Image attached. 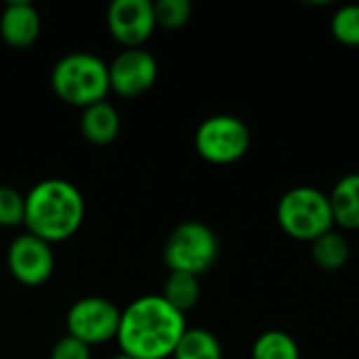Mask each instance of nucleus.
Here are the masks:
<instances>
[{
  "mask_svg": "<svg viewBox=\"0 0 359 359\" xmlns=\"http://www.w3.org/2000/svg\"><path fill=\"white\" fill-rule=\"evenodd\" d=\"M185 330V313L177 311L162 294H145L122 309L116 341L120 353L128 358L168 359Z\"/></svg>",
  "mask_w": 359,
  "mask_h": 359,
  "instance_id": "nucleus-1",
  "label": "nucleus"
},
{
  "mask_svg": "<svg viewBox=\"0 0 359 359\" xmlns=\"http://www.w3.org/2000/svg\"><path fill=\"white\" fill-rule=\"evenodd\" d=\"M86 202L82 191L67 179L38 181L25 194L23 225L27 233L53 244L69 240L84 223Z\"/></svg>",
  "mask_w": 359,
  "mask_h": 359,
  "instance_id": "nucleus-2",
  "label": "nucleus"
},
{
  "mask_svg": "<svg viewBox=\"0 0 359 359\" xmlns=\"http://www.w3.org/2000/svg\"><path fill=\"white\" fill-rule=\"evenodd\" d=\"M50 86L55 95L76 107H88L105 101L109 93L107 63L86 50L67 53L50 72Z\"/></svg>",
  "mask_w": 359,
  "mask_h": 359,
  "instance_id": "nucleus-3",
  "label": "nucleus"
},
{
  "mask_svg": "<svg viewBox=\"0 0 359 359\" xmlns=\"http://www.w3.org/2000/svg\"><path fill=\"white\" fill-rule=\"evenodd\" d=\"M282 231L299 242H313L334 227L330 198L316 185H294L276 208Z\"/></svg>",
  "mask_w": 359,
  "mask_h": 359,
  "instance_id": "nucleus-4",
  "label": "nucleus"
},
{
  "mask_svg": "<svg viewBox=\"0 0 359 359\" xmlns=\"http://www.w3.org/2000/svg\"><path fill=\"white\" fill-rule=\"evenodd\" d=\"M219 236L202 221H183L166 238L162 257L170 271L191 276L206 273L219 259Z\"/></svg>",
  "mask_w": 359,
  "mask_h": 359,
  "instance_id": "nucleus-5",
  "label": "nucleus"
},
{
  "mask_svg": "<svg viewBox=\"0 0 359 359\" xmlns=\"http://www.w3.org/2000/svg\"><path fill=\"white\" fill-rule=\"evenodd\" d=\"M194 145L210 164H233L244 158L250 147V128L233 114H215L200 122Z\"/></svg>",
  "mask_w": 359,
  "mask_h": 359,
  "instance_id": "nucleus-6",
  "label": "nucleus"
},
{
  "mask_svg": "<svg viewBox=\"0 0 359 359\" xmlns=\"http://www.w3.org/2000/svg\"><path fill=\"white\" fill-rule=\"evenodd\" d=\"M122 309L103 297H82L67 309V334L84 345H105L118 337Z\"/></svg>",
  "mask_w": 359,
  "mask_h": 359,
  "instance_id": "nucleus-7",
  "label": "nucleus"
},
{
  "mask_svg": "<svg viewBox=\"0 0 359 359\" xmlns=\"http://www.w3.org/2000/svg\"><path fill=\"white\" fill-rule=\"evenodd\" d=\"M6 267L21 286L38 288L46 284L55 271L53 246L32 233L17 236L6 250Z\"/></svg>",
  "mask_w": 359,
  "mask_h": 359,
  "instance_id": "nucleus-8",
  "label": "nucleus"
},
{
  "mask_svg": "<svg viewBox=\"0 0 359 359\" xmlns=\"http://www.w3.org/2000/svg\"><path fill=\"white\" fill-rule=\"evenodd\" d=\"M107 69L109 90L126 99L147 93L158 78V61L143 46L124 48L114 57L111 63H107Z\"/></svg>",
  "mask_w": 359,
  "mask_h": 359,
  "instance_id": "nucleus-9",
  "label": "nucleus"
},
{
  "mask_svg": "<svg viewBox=\"0 0 359 359\" xmlns=\"http://www.w3.org/2000/svg\"><path fill=\"white\" fill-rule=\"evenodd\" d=\"M156 27L151 0H114L107 8V29L124 48H139Z\"/></svg>",
  "mask_w": 359,
  "mask_h": 359,
  "instance_id": "nucleus-10",
  "label": "nucleus"
},
{
  "mask_svg": "<svg viewBox=\"0 0 359 359\" xmlns=\"http://www.w3.org/2000/svg\"><path fill=\"white\" fill-rule=\"evenodd\" d=\"M40 13L27 0H13L0 13V36L13 48H27L40 36Z\"/></svg>",
  "mask_w": 359,
  "mask_h": 359,
  "instance_id": "nucleus-11",
  "label": "nucleus"
},
{
  "mask_svg": "<svg viewBox=\"0 0 359 359\" xmlns=\"http://www.w3.org/2000/svg\"><path fill=\"white\" fill-rule=\"evenodd\" d=\"M80 130L93 145H109L120 135V111L109 101H99L82 109Z\"/></svg>",
  "mask_w": 359,
  "mask_h": 359,
  "instance_id": "nucleus-12",
  "label": "nucleus"
},
{
  "mask_svg": "<svg viewBox=\"0 0 359 359\" xmlns=\"http://www.w3.org/2000/svg\"><path fill=\"white\" fill-rule=\"evenodd\" d=\"M334 225L343 229H359V172L341 177L328 194Z\"/></svg>",
  "mask_w": 359,
  "mask_h": 359,
  "instance_id": "nucleus-13",
  "label": "nucleus"
},
{
  "mask_svg": "<svg viewBox=\"0 0 359 359\" xmlns=\"http://www.w3.org/2000/svg\"><path fill=\"white\" fill-rule=\"evenodd\" d=\"M351 255L349 240L341 231H326L311 242V259L324 271H339L347 265Z\"/></svg>",
  "mask_w": 359,
  "mask_h": 359,
  "instance_id": "nucleus-14",
  "label": "nucleus"
},
{
  "mask_svg": "<svg viewBox=\"0 0 359 359\" xmlns=\"http://www.w3.org/2000/svg\"><path fill=\"white\" fill-rule=\"evenodd\" d=\"M200 278L183 271H170L162 286V297L181 313L194 309L200 301Z\"/></svg>",
  "mask_w": 359,
  "mask_h": 359,
  "instance_id": "nucleus-15",
  "label": "nucleus"
},
{
  "mask_svg": "<svg viewBox=\"0 0 359 359\" xmlns=\"http://www.w3.org/2000/svg\"><path fill=\"white\" fill-rule=\"evenodd\" d=\"M175 359H223L221 341L206 328H187L177 343Z\"/></svg>",
  "mask_w": 359,
  "mask_h": 359,
  "instance_id": "nucleus-16",
  "label": "nucleus"
},
{
  "mask_svg": "<svg viewBox=\"0 0 359 359\" xmlns=\"http://www.w3.org/2000/svg\"><path fill=\"white\" fill-rule=\"evenodd\" d=\"M252 359H301V347L284 330H265L252 343Z\"/></svg>",
  "mask_w": 359,
  "mask_h": 359,
  "instance_id": "nucleus-17",
  "label": "nucleus"
},
{
  "mask_svg": "<svg viewBox=\"0 0 359 359\" xmlns=\"http://www.w3.org/2000/svg\"><path fill=\"white\" fill-rule=\"evenodd\" d=\"M330 29L341 44L359 46V4H343L330 19Z\"/></svg>",
  "mask_w": 359,
  "mask_h": 359,
  "instance_id": "nucleus-18",
  "label": "nucleus"
},
{
  "mask_svg": "<svg viewBox=\"0 0 359 359\" xmlns=\"http://www.w3.org/2000/svg\"><path fill=\"white\" fill-rule=\"evenodd\" d=\"M156 23L166 29H179L183 27L194 13V6L189 0H158L154 2Z\"/></svg>",
  "mask_w": 359,
  "mask_h": 359,
  "instance_id": "nucleus-19",
  "label": "nucleus"
},
{
  "mask_svg": "<svg viewBox=\"0 0 359 359\" xmlns=\"http://www.w3.org/2000/svg\"><path fill=\"white\" fill-rule=\"evenodd\" d=\"M25 217V196L11 185H0V227L23 225Z\"/></svg>",
  "mask_w": 359,
  "mask_h": 359,
  "instance_id": "nucleus-20",
  "label": "nucleus"
},
{
  "mask_svg": "<svg viewBox=\"0 0 359 359\" xmlns=\"http://www.w3.org/2000/svg\"><path fill=\"white\" fill-rule=\"evenodd\" d=\"M90 347L88 345H84L82 341H78V339H74V337H69V334H65V337H61L55 345H53V349H50V355L48 359H90Z\"/></svg>",
  "mask_w": 359,
  "mask_h": 359,
  "instance_id": "nucleus-21",
  "label": "nucleus"
},
{
  "mask_svg": "<svg viewBox=\"0 0 359 359\" xmlns=\"http://www.w3.org/2000/svg\"><path fill=\"white\" fill-rule=\"evenodd\" d=\"M111 359H133V358H128V355H124V353H118V355H114Z\"/></svg>",
  "mask_w": 359,
  "mask_h": 359,
  "instance_id": "nucleus-22",
  "label": "nucleus"
}]
</instances>
